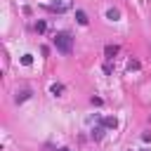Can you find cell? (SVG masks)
<instances>
[{
	"instance_id": "1",
	"label": "cell",
	"mask_w": 151,
	"mask_h": 151,
	"mask_svg": "<svg viewBox=\"0 0 151 151\" xmlns=\"http://www.w3.org/2000/svg\"><path fill=\"white\" fill-rule=\"evenodd\" d=\"M52 42H54V47H57L61 54H71V52H73V35H71V33H66V31L54 33Z\"/></svg>"
},
{
	"instance_id": "2",
	"label": "cell",
	"mask_w": 151,
	"mask_h": 151,
	"mask_svg": "<svg viewBox=\"0 0 151 151\" xmlns=\"http://www.w3.org/2000/svg\"><path fill=\"white\" fill-rule=\"evenodd\" d=\"M47 7H50V12L61 14V12H68V9H71V0H52Z\"/></svg>"
},
{
	"instance_id": "3",
	"label": "cell",
	"mask_w": 151,
	"mask_h": 151,
	"mask_svg": "<svg viewBox=\"0 0 151 151\" xmlns=\"http://www.w3.org/2000/svg\"><path fill=\"white\" fill-rule=\"evenodd\" d=\"M101 125H104L106 130H116V127H118V118H116V116H106V118H101Z\"/></svg>"
},
{
	"instance_id": "4",
	"label": "cell",
	"mask_w": 151,
	"mask_h": 151,
	"mask_svg": "<svg viewBox=\"0 0 151 151\" xmlns=\"http://www.w3.org/2000/svg\"><path fill=\"white\" fill-rule=\"evenodd\" d=\"M31 97V90H17V94H14V101L17 104H21V101H26Z\"/></svg>"
},
{
	"instance_id": "5",
	"label": "cell",
	"mask_w": 151,
	"mask_h": 151,
	"mask_svg": "<svg viewBox=\"0 0 151 151\" xmlns=\"http://www.w3.org/2000/svg\"><path fill=\"white\" fill-rule=\"evenodd\" d=\"M76 21H78L80 26H87V24H90V19H87V14H85L83 9H76Z\"/></svg>"
},
{
	"instance_id": "6",
	"label": "cell",
	"mask_w": 151,
	"mask_h": 151,
	"mask_svg": "<svg viewBox=\"0 0 151 151\" xmlns=\"http://www.w3.org/2000/svg\"><path fill=\"white\" fill-rule=\"evenodd\" d=\"M118 52H120V47H118V45H106V47H104V54H106L109 59H113Z\"/></svg>"
},
{
	"instance_id": "7",
	"label": "cell",
	"mask_w": 151,
	"mask_h": 151,
	"mask_svg": "<svg viewBox=\"0 0 151 151\" xmlns=\"http://www.w3.org/2000/svg\"><path fill=\"white\" fill-rule=\"evenodd\" d=\"M50 92H52L54 97H61V92H64V85H61V83H52V85H50Z\"/></svg>"
},
{
	"instance_id": "8",
	"label": "cell",
	"mask_w": 151,
	"mask_h": 151,
	"mask_svg": "<svg viewBox=\"0 0 151 151\" xmlns=\"http://www.w3.org/2000/svg\"><path fill=\"white\" fill-rule=\"evenodd\" d=\"M104 130H106L104 125H97V127H92V132H90V134H92V139H101V137H104Z\"/></svg>"
},
{
	"instance_id": "9",
	"label": "cell",
	"mask_w": 151,
	"mask_h": 151,
	"mask_svg": "<svg viewBox=\"0 0 151 151\" xmlns=\"http://www.w3.org/2000/svg\"><path fill=\"white\" fill-rule=\"evenodd\" d=\"M106 19H111V21H118V19H120V9H116V7H111V9L106 12Z\"/></svg>"
},
{
	"instance_id": "10",
	"label": "cell",
	"mask_w": 151,
	"mask_h": 151,
	"mask_svg": "<svg viewBox=\"0 0 151 151\" xmlns=\"http://www.w3.org/2000/svg\"><path fill=\"white\" fill-rule=\"evenodd\" d=\"M21 64H24V66H31V64H33V57H31V54H24V57H21Z\"/></svg>"
},
{
	"instance_id": "11",
	"label": "cell",
	"mask_w": 151,
	"mask_h": 151,
	"mask_svg": "<svg viewBox=\"0 0 151 151\" xmlns=\"http://www.w3.org/2000/svg\"><path fill=\"white\" fill-rule=\"evenodd\" d=\"M45 28H47V24H45V21H38V24H35V31H38V33H42Z\"/></svg>"
},
{
	"instance_id": "12",
	"label": "cell",
	"mask_w": 151,
	"mask_h": 151,
	"mask_svg": "<svg viewBox=\"0 0 151 151\" xmlns=\"http://www.w3.org/2000/svg\"><path fill=\"white\" fill-rule=\"evenodd\" d=\"M127 68H130V71H137V68H139V61H137V59H132V61L127 64Z\"/></svg>"
},
{
	"instance_id": "13",
	"label": "cell",
	"mask_w": 151,
	"mask_h": 151,
	"mask_svg": "<svg viewBox=\"0 0 151 151\" xmlns=\"http://www.w3.org/2000/svg\"><path fill=\"white\" fill-rule=\"evenodd\" d=\"M90 101H92V104H94V106H101V104H104V101H101V97H92V99H90Z\"/></svg>"
},
{
	"instance_id": "14",
	"label": "cell",
	"mask_w": 151,
	"mask_h": 151,
	"mask_svg": "<svg viewBox=\"0 0 151 151\" xmlns=\"http://www.w3.org/2000/svg\"><path fill=\"white\" fill-rule=\"evenodd\" d=\"M142 139H144V142H151V132H144V134H142Z\"/></svg>"
},
{
	"instance_id": "15",
	"label": "cell",
	"mask_w": 151,
	"mask_h": 151,
	"mask_svg": "<svg viewBox=\"0 0 151 151\" xmlns=\"http://www.w3.org/2000/svg\"><path fill=\"white\" fill-rule=\"evenodd\" d=\"M59 151H71V149H66V146H61V149H59Z\"/></svg>"
}]
</instances>
